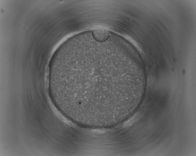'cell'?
Here are the masks:
<instances>
[{
    "instance_id": "3957f363",
    "label": "cell",
    "mask_w": 196,
    "mask_h": 156,
    "mask_svg": "<svg viewBox=\"0 0 196 156\" xmlns=\"http://www.w3.org/2000/svg\"><path fill=\"white\" fill-rule=\"evenodd\" d=\"M134 119V118H132L130 119L125 124L124 126H127L130 125L132 123H133Z\"/></svg>"
},
{
    "instance_id": "7a4b0ae2",
    "label": "cell",
    "mask_w": 196,
    "mask_h": 156,
    "mask_svg": "<svg viewBox=\"0 0 196 156\" xmlns=\"http://www.w3.org/2000/svg\"><path fill=\"white\" fill-rule=\"evenodd\" d=\"M93 37L96 40L102 41L107 40L110 37V32L105 30H97L92 31Z\"/></svg>"
},
{
    "instance_id": "6da1fadb",
    "label": "cell",
    "mask_w": 196,
    "mask_h": 156,
    "mask_svg": "<svg viewBox=\"0 0 196 156\" xmlns=\"http://www.w3.org/2000/svg\"><path fill=\"white\" fill-rule=\"evenodd\" d=\"M126 60L105 45L76 46L53 62L49 80L59 101L72 112H103L115 106L118 86L136 81Z\"/></svg>"
}]
</instances>
